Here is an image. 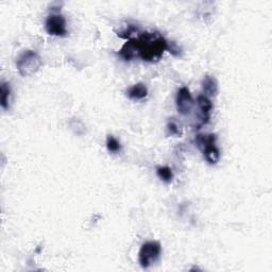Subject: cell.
I'll return each mask as SVG.
<instances>
[{"label":"cell","instance_id":"6da1fadb","mask_svg":"<svg viewBox=\"0 0 272 272\" xmlns=\"http://www.w3.org/2000/svg\"><path fill=\"white\" fill-rule=\"evenodd\" d=\"M137 55L142 61L158 62L167 50L168 42L159 32H141L134 36Z\"/></svg>","mask_w":272,"mask_h":272},{"label":"cell","instance_id":"7a4b0ae2","mask_svg":"<svg viewBox=\"0 0 272 272\" xmlns=\"http://www.w3.org/2000/svg\"><path fill=\"white\" fill-rule=\"evenodd\" d=\"M43 65L41 56L33 50H25L18 55L16 67L23 77H29L37 73Z\"/></svg>","mask_w":272,"mask_h":272},{"label":"cell","instance_id":"3957f363","mask_svg":"<svg viewBox=\"0 0 272 272\" xmlns=\"http://www.w3.org/2000/svg\"><path fill=\"white\" fill-rule=\"evenodd\" d=\"M216 139L215 134H199L196 136L197 146L202 149L204 159L211 165L217 164L220 159V151L216 146Z\"/></svg>","mask_w":272,"mask_h":272},{"label":"cell","instance_id":"277c9868","mask_svg":"<svg viewBox=\"0 0 272 272\" xmlns=\"http://www.w3.org/2000/svg\"><path fill=\"white\" fill-rule=\"evenodd\" d=\"M162 247L159 242H147L142 244L138 253V261L141 268L147 269L151 266V265L159 260L161 256Z\"/></svg>","mask_w":272,"mask_h":272},{"label":"cell","instance_id":"5b68a950","mask_svg":"<svg viewBox=\"0 0 272 272\" xmlns=\"http://www.w3.org/2000/svg\"><path fill=\"white\" fill-rule=\"evenodd\" d=\"M47 33L54 36H65L67 34L66 19L60 13H51L45 23Z\"/></svg>","mask_w":272,"mask_h":272},{"label":"cell","instance_id":"8992f818","mask_svg":"<svg viewBox=\"0 0 272 272\" xmlns=\"http://www.w3.org/2000/svg\"><path fill=\"white\" fill-rule=\"evenodd\" d=\"M176 106L181 115H189L193 108V99L190 89L186 86L181 87L176 97Z\"/></svg>","mask_w":272,"mask_h":272},{"label":"cell","instance_id":"52a82bcc","mask_svg":"<svg viewBox=\"0 0 272 272\" xmlns=\"http://www.w3.org/2000/svg\"><path fill=\"white\" fill-rule=\"evenodd\" d=\"M197 103L199 107V115H200V124L197 129H200L202 126H205L210 122L211 113L213 109V102L209 97L204 95H199L197 98Z\"/></svg>","mask_w":272,"mask_h":272},{"label":"cell","instance_id":"ba28073f","mask_svg":"<svg viewBox=\"0 0 272 272\" xmlns=\"http://www.w3.org/2000/svg\"><path fill=\"white\" fill-rule=\"evenodd\" d=\"M118 55L126 62L132 61L135 59V57H138L137 49H136L134 40H132V38L131 40H128L127 43H125L124 46H122L121 49L119 50Z\"/></svg>","mask_w":272,"mask_h":272},{"label":"cell","instance_id":"9c48e42d","mask_svg":"<svg viewBox=\"0 0 272 272\" xmlns=\"http://www.w3.org/2000/svg\"><path fill=\"white\" fill-rule=\"evenodd\" d=\"M202 90L206 97H215L218 94V81L214 76L207 75L202 80Z\"/></svg>","mask_w":272,"mask_h":272},{"label":"cell","instance_id":"30bf717a","mask_svg":"<svg viewBox=\"0 0 272 272\" xmlns=\"http://www.w3.org/2000/svg\"><path fill=\"white\" fill-rule=\"evenodd\" d=\"M127 96L131 100H142L148 96V88L144 83H136L127 89Z\"/></svg>","mask_w":272,"mask_h":272},{"label":"cell","instance_id":"8fae6325","mask_svg":"<svg viewBox=\"0 0 272 272\" xmlns=\"http://www.w3.org/2000/svg\"><path fill=\"white\" fill-rule=\"evenodd\" d=\"M0 92H1V107L3 109H10V98H11L10 84L6 82H2L1 87H0Z\"/></svg>","mask_w":272,"mask_h":272},{"label":"cell","instance_id":"7c38bea8","mask_svg":"<svg viewBox=\"0 0 272 272\" xmlns=\"http://www.w3.org/2000/svg\"><path fill=\"white\" fill-rule=\"evenodd\" d=\"M157 176L165 183H171L173 180V172L168 166H159L157 168Z\"/></svg>","mask_w":272,"mask_h":272},{"label":"cell","instance_id":"4fadbf2b","mask_svg":"<svg viewBox=\"0 0 272 272\" xmlns=\"http://www.w3.org/2000/svg\"><path fill=\"white\" fill-rule=\"evenodd\" d=\"M167 131H168V134L169 135H172V136H180L183 134V130L182 128H181L180 124H178L177 120H174L173 118L170 119L169 121H168V125H167Z\"/></svg>","mask_w":272,"mask_h":272},{"label":"cell","instance_id":"5bb4252c","mask_svg":"<svg viewBox=\"0 0 272 272\" xmlns=\"http://www.w3.org/2000/svg\"><path fill=\"white\" fill-rule=\"evenodd\" d=\"M107 148L109 152L112 153H117L121 150V145L118 141V139H116L113 135H108L107 137Z\"/></svg>","mask_w":272,"mask_h":272},{"label":"cell","instance_id":"9a60e30c","mask_svg":"<svg viewBox=\"0 0 272 272\" xmlns=\"http://www.w3.org/2000/svg\"><path fill=\"white\" fill-rule=\"evenodd\" d=\"M167 50L174 56H181V54H182V49L174 42H168Z\"/></svg>","mask_w":272,"mask_h":272}]
</instances>
